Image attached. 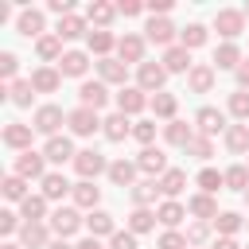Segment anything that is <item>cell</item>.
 I'll return each instance as SVG.
<instances>
[{
  "instance_id": "680465c9",
  "label": "cell",
  "mask_w": 249,
  "mask_h": 249,
  "mask_svg": "<svg viewBox=\"0 0 249 249\" xmlns=\"http://www.w3.org/2000/svg\"><path fill=\"white\" fill-rule=\"evenodd\" d=\"M4 249H19V245H4Z\"/></svg>"
},
{
  "instance_id": "9f6ffc18",
  "label": "cell",
  "mask_w": 249,
  "mask_h": 249,
  "mask_svg": "<svg viewBox=\"0 0 249 249\" xmlns=\"http://www.w3.org/2000/svg\"><path fill=\"white\" fill-rule=\"evenodd\" d=\"M237 78H241V82H249V66H241V74H237Z\"/></svg>"
},
{
  "instance_id": "484cf974",
  "label": "cell",
  "mask_w": 249,
  "mask_h": 249,
  "mask_svg": "<svg viewBox=\"0 0 249 249\" xmlns=\"http://www.w3.org/2000/svg\"><path fill=\"white\" fill-rule=\"evenodd\" d=\"M245 179H249V175H245V167H233V171L226 175V183H230L233 191H241V187H245Z\"/></svg>"
},
{
  "instance_id": "f546056e",
  "label": "cell",
  "mask_w": 249,
  "mask_h": 249,
  "mask_svg": "<svg viewBox=\"0 0 249 249\" xmlns=\"http://www.w3.org/2000/svg\"><path fill=\"white\" fill-rule=\"evenodd\" d=\"M43 237H47L43 226H27V230H23V241H27V245H43Z\"/></svg>"
},
{
  "instance_id": "f1b7e54d",
  "label": "cell",
  "mask_w": 249,
  "mask_h": 249,
  "mask_svg": "<svg viewBox=\"0 0 249 249\" xmlns=\"http://www.w3.org/2000/svg\"><path fill=\"white\" fill-rule=\"evenodd\" d=\"M160 218H163V222H167V226H175V222H179V218H183V210H179V206H175V202H167V206H163V210H160Z\"/></svg>"
},
{
  "instance_id": "6da1fadb",
  "label": "cell",
  "mask_w": 249,
  "mask_h": 249,
  "mask_svg": "<svg viewBox=\"0 0 249 249\" xmlns=\"http://www.w3.org/2000/svg\"><path fill=\"white\" fill-rule=\"evenodd\" d=\"M58 121H62V113H58L54 105H47V109H39L35 128H39V132H54V128H58Z\"/></svg>"
},
{
  "instance_id": "f6af8a7d",
  "label": "cell",
  "mask_w": 249,
  "mask_h": 249,
  "mask_svg": "<svg viewBox=\"0 0 249 249\" xmlns=\"http://www.w3.org/2000/svg\"><path fill=\"white\" fill-rule=\"evenodd\" d=\"M89 16H93V19H101V23H105V19H109V16H113V8H105V4H97V8H89Z\"/></svg>"
},
{
  "instance_id": "5bb4252c",
  "label": "cell",
  "mask_w": 249,
  "mask_h": 249,
  "mask_svg": "<svg viewBox=\"0 0 249 249\" xmlns=\"http://www.w3.org/2000/svg\"><path fill=\"white\" fill-rule=\"evenodd\" d=\"M140 105H144V97H140L136 89H124V93H121V113H132V109H140Z\"/></svg>"
},
{
  "instance_id": "60d3db41",
  "label": "cell",
  "mask_w": 249,
  "mask_h": 249,
  "mask_svg": "<svg viewBox=\"0 0 249 249\" xmlns=\"http://www.w3.org/2000/svg\"><path fill=\"white\" fill-rule=\"evenodd\" d=\"M218 23L226 27V35H237V16H233V12H226V16L218 19Z\"/></svg>"
},
{
  "instance_id": "ac0fdd59",
  "label": "cell",
  "mask_w": 249,
  "mask_h": 249,
  "mask_svg": "<svg viewBox=\"0 0 249 249\" xmlns=\"http://www.w3.org/2000/svg\"><path fill=\"white\" fill-rule=\"evenodd\" d=\"M187 51H167V70H187Z\"/></svg>"
},
{
  "instance_id": "f35d334b",
  "label": "cell",
  "mask_w": 249,
  "mask_h": 249,
  "mask_svg": "<svg viewBox=\"0 0 249 249\" xmlns=\"http://www.w3.org/2000/svg\"><path fill=\"white\" fill-rule=\"evenodd\" d=\"M171 109H175V97H167V93H160V97H156V113H163V117H167Z\"/></svg>"
},
{
  "instance_id": "f5cc1de1",
  "label": "cell",
  "mask_w": 249,
  "mask_h": 249,
  "mask_svg": "<svg viewBox=\"0 0 249 249\" xmlns=\"http://www.w3.org/2000/svg\"><path fill=\"white\" fill-rule=\"evenodd\" d=\"M0 226H4V233H12L16 230V214H0Z\"/></svg>"
},
{
  "instance_id": "7dc6e473",
  "label": "cell",
  "mask_w": 249,
  "mask_h": 249,
  "mask_svg": "<svg viewBox=\"0 0 249 249\" xmlns=\"http://www.w3.org/2000/svg\"><path fill=\"white\" fill-rule=\"evenodd\" d=\"M218 226H222L226 233H230V230H237V214H222V218H218Z\"/></svg>"
},
{
  "instance_id": "c3c4849f",
  "label": "cell",
  "mask_w": 249,
  "mask_h": 249,
  "mask_svg": "<svg viewBox=\"0 0 249 249\" xmlns=\"http://www.w3.org/2000/svg\"><path fill=\"white\" fill-rule=\"evenodd\" d=\"M89 43H93V47H97V51H109V35H105V31H97V35H93V39H89Z\"/></svg>"
},
{
  "instance_id": "9c48e42d",
  "label": "cell",
  "mask_w": 249,
  "mask_h": 249,
  "mask_svg": "<svg viewBox=\"0 0 249 249\" xmlns=\"http://www.w3.org/2000/svg\"><path fill=\"white\" fill-rule=\"evenodd\" d=\"M16 171H19V179H23V175H39V171H43V160H39L35 152H23V160H19Z\"/></svg>"
},
{
  "instance_id": "9a60e30c",
  "label": "cell",
  "mask_w": 249,
  "mask_h": 249,
  "mask_svg": "<svg viewBox=\"0 0 249 249\" xmlns=\"http://www.w3.org/2000/svg\"><path fill=\"white\" fill-rule=\"evenodd\" d=\"M105 124H109V128H105V132H109V140H121V136L128 132V121H124V117H109Z\"/></svg>"
},
{
  "instance_id": "44dd1931",
  "label": "cell",
  "mask_w": 249,
  "mask_h": 249,
  "mask_svg": "<svg viewBox=\"0 0 249 249\" xmlns=\"http://www.w3.org/2000/svg\"><path fill=\"white\" fill-rule=\"evenodd\" d=\"M4 195H8V198H23V179H19V175H12V179L4 183Z\"/></svg>"
},
{
  "instance_id": "1f68e13d",
  "label": "cell",
  "mask_w": 249,
  "mask_h": 249,
  "mask_svg": "<svg viewBox=\"0 0 249 249\" xmlns=\"http://www.w3.org/2000/svg\"><path fill=\"white\" fill-rule=\"evenodd\" d=\"M58 35H62V39H74V35H82V23H78V19H66V23L58 27Z\"/></svg>"
},
{
  "instance_id": "8fae6325",
  "label": "cell",
  "mask_w": 249,
  "mask_h": 249,
  "mask_svg": "<svg viewBox=\"0 0 249 249\" xmlns=\"http://www.w3.org/2000/svg\"><path fill=\"white\" fill-rule=\"evenodd\" d=\"M58 66H62V74H82V70H86V54H78V51H74V54H66Z\"/></svg>"
},
{
  "instance_id": "d4e9b609",
  "label": "cell",
  "mask_w": 249,
  "mask_h": 249,
  "mask_svg": "<svg viewBox=\"0 0 249 249\" xmlns=\"http://www.w3.org/2000/svg\"><path fill=\"white\" fill-rule=\"evenodd\" d=\"M198 183H202L206 191H218V187H222V175H218V171H202V175H198Z\"/></svg>"
},
{
  "instance_id": "4fadbf2b",
  "label": "cell",
  "mask_w": 249,
  "mask_h": 249,
  "mask_svg": "<svg viewBox=\"0 0 249 249\" xmlns=\"http://www.w3.org/2000/svg\"><path fill=\"white\" fill-rule=\"evenodd\" d=\"M148 35H152L156 43H167V39H171V23H163V19L156 23V19H152V23H148Z\"/></svg>"
},
{
  "instance_id": "681fc988",
  "label": "cell",
  "mask_w": 249,
  "mask_h": 249,
  "mask_svg": "<svg viewBox=\"0 0 249 249\" xmlns=\"http://www.w3.org/2000/svg\"><path fill=\"white\" fill-rule=\"evenodd\" d=\"M0 70H4V74H16V54H4V58H0Z\"/></svg>"
},
{
  "instance_id": "d590c367",
  "label": "cell",
  "mask_w": 249,
  "mask_h": 249,
  "mask_svg": "<svg viewBox=\"0 0 249 249\" xmlns=\"http://www.w3.org/2000/svg\"><path fill=\"white\" fill-rule=\"evenodd\" d=\"M39 54H43V58H54V54H58V39H43V43H39Z\"/></svg>"
},
{
  "instance_id": "30bf717a",
  "label": "cell",
  "mask_w": 249,
  "mask_h": 249,
  "mask_svg": "<svg viewBox=\"0 0 249 249\" xmlns=\"http://www.w3.org/2000/svg\"><path fill=\"white\" fill-rule=\"evenodd\" d=\"M54 230H58V233H74V230H78V214H74V210H58V214H54Z\"/></svg>"
},
{
  "instance_id": "83f0119b",
  "label": "cell",
  "mask_w": 249,
  "mask_h": 249,
  "mask_svg": "<svg viewBox=\"0 0 249 249\" xmlns=\"http://www.w3.org/2000/svg\"><path fill=\"white\" fill-rule=\"evenodd\" d=\"M23 214H27L31 222H35V218L43 214V198H23Z\"/></svg>"
},
{
  "instance_id": "52a82bcc",
  "label": "cell",
  "mask_w": 249,
  "mask_h": 249,
  "mask_svg": "<svg viewBox=\"0 0 249 249\" xmlns=\"http://www.w3.org/2000/svg\"><path fill=\"white\" fill-rule=\"evenodd\" d=\"M198 128H202V132H218V128H222V113H218V109H202V113H198Z\"/></svg>"
},
{
  "instance_id": "3957f363",
  "label": "cell",
  "mask_w": 249,
  "mask_h": 249,
  "mask_svg": "<svg viewBox=\"0 0 249 249\" xmlns=\"http://www.w3.org/2000/svg\"><path fill=\"white\" fill-rule=\"evenodd\" d=\"M70 124H74V132H82V136H89V132L97 128V117H93L89 109H78V113L70 117Z\"/></svg>"
},
{
  "instance_id": "277c9868",
  "label": "cell",
  "mask_w": 249,
  "mask_h": 249,
  "mask_svg": "<svg viewBox=\"0 0 249 249\" xmlns=\"http://www.w3.org/2000/svg\"><path fill=\"white\" fill-rule=\"evenodd\" d=\"M101 167H105V160H101L97 152H78V171H82V175H97Z\"/></svg>"
},
{
  "instance_id": "db71d44e",
  "label": "cell",
  "mask_w": 249,
  "mask_h": 249,
  "mask_svg": "<svg viewBox=\"0 0 249 249\" xmlns=\"http://www.w3.org/2000/svg\"><path fill=\"white\" fill-rule=\"evenodd\" d=\"M78 249H101V245H97V241H82Z\"/></svg>"
},
{
  "instance_id": "5b68a950",
  "label": "cell",
  "mask_w": 249,
  "mask_h": 249,
  "mask_svg": "<svg viewBox=\"0 0 249 249\" xmlns=\"http://www.w3.org/2000/svg\"><path fill=\"white\" fill-rule=\"evenodd\" d=\"M31 140V128L27 124H8V132H4V144H12V148H23Z\"/></svg>"
},
{
  "instance_id": "836d02e7",
  "label": "cell",
  "mask_w": 249,
  "mask_h": 249,
  "mask_svg": "<svg viewBox=\"0 0 249 249\" xmlns=\"http://www.w3.org/2000/svg\"><path fill=\"white\" fill-rule=\"evenodd\" d=\"M179 187H183V171H171V175L163 179V191H167V195H175Z\"/></svg>"
},
{
  "instance_id": "ffe728a7",
  "label": "cell",
  "mask_w": 249,
  "mask_h": 249,
  "mask_svg": "<svg viewBox=\"0 0 249 249\" xmlns=\"http://www.w3.org/2000/svg\"><path fill=\"white\" fill-rule=\"evenodd\" d=\"M89 230H93V233H109V230H113V218H109V214H93V218H89Z\"/></svg>"
},
{
  "instance_id": "8d00e7d4",
  "label": "cell",
  "mask_w": 249,
  "mask_h": 249,
  "mask_svg": "<svg viewBox=\"0 0 249 249\" xmlns=\"http://www.w3.org/2000/svg\"><path fill=\"white\" fill-rule=\"evenodd\" d=\"M121 54H128V58H140V39H124V43H121Z\"/></svg>"
},
{
  "instance_id": "4dcf8cb0",
  "label": "cell",
  "mask_w": 249,
  "mask_h": 249,
  "mask_svg": "<svg viewBox=\"0 0 249 249\" xmlns=\"http://www.w3.org/2000/svg\"><path fill=\"white\" fill-rule=\"evenodd\" d=\"M230 109H233L237 117H249V97H245V93H233V101H230Z\"/></svg>"
},
{
  "instance_id": "7402d4cb",
  "label": "cell",
  "mask_w": 249,
  "mask_h": 249,
  "mask_svg": "<svg viewBox=\"0 0 249 249\" xmlns=\"http://www.w3.org/2000/svg\"><path fill=\"white\" fill-rule=\"evenodd\" d=\"M54 82H58V78H54V74H51V70H39V74H35V82H31V86H39V89H54Z\"/></svg>"
},
{
  "instance_id": "11a10c76",
  "label": "cell",
  "mask_w": 249,
  "mask_h": 249,
  "mask_svg": "<svg viewBox=\"0 0 249 249\" xmlns=\"http://www.w3.org/2000/svg\"><path fill=\"white\" fill-rule=\"evenodd\" d=\"M214 249H237V245H233V241H218Z\"/></svg>"
},
{
  "instance_id": "4316f807",
  "label": "cell",
  "mask_w": 249,
  "mask_h": 249,
  "mask_svg": "<svg viewBox=\"0 0 249 249\" xmlns=\"http://www.w3.org/2000/svg\"><path fill=\"white\" fill-rule=\"evenodd\" d=\"M78 202H82V206H89V202H97V187H89V183H82V187H78Z\"/></svg>"
},
{
  "instance_id": "ba28073f",
  "label": "cell",
  "mask_w": 249,
  "mask_h": 249,
  "mask_svg": "<svg viewBox=\"0 0 249 249\" xmlns=\"http://www.w3.org/2000/svg\"><path fill=\"white\" fill-rule=\"evenodd\" d=\"M47 160H54V163H62V160H70V140H51L47 144Z\"/></svg>"
},
{
  "instance_id": "2e32d148",
  "label": "cell",
  "mask_w": 249,
  "mask_h": 249,
  "mask_svg": "<svg viewBox=\"0 0 249 249\" xmlns=\"http://www.w3.org/2000/svg\"><path fill=\"white\" fill-rule=\"evenodd\" d=\"M12 101H16V105H31V82H16Z\"/></svg>"
},
{
  "instance_id": "603a6c76",
  "label": "cell",
  "mask_w": 249,
  "mask_h": 249,
  "mask_svg": "<svg viewBox=\"0 0 249 249\" xmlns=\"http://www.w3.org/2000/svg\"><path fill=\"white\" fill-rule=\"evenodd\" d=\"M245 140H249V128H233V132H230V148H233V152H241Z\"/></svg>"
},
{
  "instance_id": "816d5d0a",
  "label": "cell",
  "mask_w": 249,
  "mask_h": 249,
  "mask_svg": "<svg viewBox=\"0 0 249 249\" xmlns=\"http://www.w3.org/2000/svg\"><path fill=\"white\" fill-rule=\"evenodd\" d=\"M152 195H156V187H152V183H144V187H140V191H136V198H140V202H148V198H152Z\"/></svg>"
},
{
  "instance_id": "f907efd6",
  "label": "cell",
  "mask_w": 249,
  "mask_h": 249,
  "mask_svg": "<svg viewBox=\"0 0 249 249\" xmlns=\"http://www.w3.org/2000/svg\"><path fill=\"white\" fill-rule=\"evenodd\" d=\"M195 210H198V214H214V202H210V198H195Z\"/></svg>"
},
{
  "instance_id": "6f0895ef",
  "label": "cell",
  "mask_w": 249,
  "mask_h": 249,
  "mask_svg": "<svg viewBox=\"0 0 249 249\" xmlns=\"http://www.w3.org/2000/svg\"><path fill=\"white\" fill-rule=\"evenodd\" d=\"M51 249H70V245H62V241H58V245H51Z\"/></svg>"
},
{
  "instance_id": "74e56055",
  "label": "cell",
  "mask_w": 249,
  "mask_h": 249,
  "mask_svg": "<svg viewBox=\"0 0 249 249\" xmlns=\"http://www.w3.org/2000/svg\"><path fill=\"white\" fill-rule=\"evenodd\" d=\"M233 62H237V51L233 47H222L218 51V66H233Z\"/></svg>"
},
{
  "instance_id": "d6a6232c",
  "label": "cell",
  "mask_w": 249,
  "mask_h": 249,
  "mask_svg": "<svg viewBox=\"0 0 249 249\" xmlns=\"http://www.w3.org/2000/svg\"><path fill=\"white\" fill-rule=\"evenodd\" d=\"M167 140H175V144H187V140H191V132H187L183 124H171V128H167Z\"/></svg>"
},
{
  "instance_id": "7a4b0ae2",
  "label": "cell",
  "mask_w": 249,
  "mask_h": 249,
  "mask_svg": "<svg viewBox=\"0 0 249 249\" xmlns=\"http://www.w3.org/2000/svg\"><path fill=\"white\" fill-rule=\"evenodd\" d=\"M82 101H86V109H89V105H93V109L105 105V86H101V82H86V86H82Z\"/></svg>"
},
{
  "instance_id": "ab89813d",
  "label": "cell",
  "mask_w": 249,
  "mask_h": 249,
  "mask_svg": "<svg viewBox=\"0 0 249 249\" xmlns=\"http://www.w3.org/2000/svg\"><path fill=\"white\" fill-rule=\"evenodd\" d=\"M113 249H136V237L132 233H117L113 237Z\"/></svg>"
},
{
  "instance_id": "e575fe53",
  "label": "cell",
  "mask_w": 249,
  "mask_h": 249,
  "mask_svg": "<svg viewBox=\"0 0 249 249\" xmlns=\"http://www.w3.org/2000/svg\"><path fill=\"white\" fill-rule=\"evenodd\" d=\"M148 226H152V214H148V210H136V214H132V230L140 233V230H148Z\"/></svg>"
},
{
  "instance_id": "e0dca14e",
  "label": "cell",
  "mask_w": 249,
  "mask_h": 249,
  "mask_svg": "<svg viewBox=\"0 0 249 249\" xmlns=\"http://www.w3.org/2000/svg\"><path fill=\"white\" fill-rule=\"evenodd\" d=\"M39 23H43V19H39L35 12H27V16H19V31H23V35H35V31H39Z\"/></svg>"
},
{
  "instance_id": "d6986e66",
  "label": "cell",
  "mask_w": 249,
  "mask_h": 249,
  "mask_svg": "<svg viewBox=\"0 0 249 249\" xmlns=\"http://www.w3.org/2000/svg\"><path fill=\"white\" fill-rule=\"evenodd\" d=\"M140 82H144V86H160V82H163V70H160V66H144V70H140Z\"/></svg>"
},
{
  "instance_id": "cb8c5ba5",
  "label": "cell",
  "mask_w": 249,
  "mask_h": 249,
  "mask_svg": "<svg viewBox=\"0 0 249 249\" xmlns=\"http://www.w3.org/2000/svg\"><path fill=\"white\" fill-rule=\"evenodd\" d=\"M109 175H113L117 183H128V179H132V167H128V163H113V167H109Z\"/></svg>"
},
{
  "instance_id": "ee69618b",
  "label": "cell",
  "mask_w": 249,
  "mask_h": 249,
  "mask_svg": "<svg viewBox=\"0 0 249 249\" xmlns=\"http://www.w3.org/2000/svg\"><path fill=\"white\" fill-rule=\"evenodd\" d=\"M183 43H191V47L202 43V27H187V31H183Z\"/></svg>"
},
{
  "instance_id": "b9f144b4",
  "label": "cell",
  "mask_w": 249,
  "mask_h": 249,
  "mask_svg": "<svg viewBox=\"0 0 249 249\" xmlns=\"http://www.w3.org/2000/svg\"><path fill=\"white\" fill-rule=\"evenodd\" d=\"M101 74H105V78H113V82H117V78H124V70H121L117 62H101Z\"/></svg>"
},
{
  "instance_id": "7bdbcfd3",
  "label": "cell",
  "mask_w": 249,
  "mask_h": 249,
  "mask_svg": "<svg viewBox=\"0 0 249 249\" xmlns=\"http://www.w3.org/2000/svg\"><path fill=\"white\" fill-rule=\"evenodd\" d=\"M160 249H183V237H179V233H163Z\"/></svg>"
},
{
  "instance_id": "7c38bea8",
  "label": "cell",
  "mask_w": 249,
  "mask_h": 249,
  "mask_svg": "<svg viewBox=\"0 0 249 249\" xmlns=\"http://www.w3.org/2000/svg\"><path fill=\"white\" fill-rule=\"evenodd\" d=\"M140 167H144V171H160V167H163V152H156V148H148V152L140 156Z\"/></svg>"
},
{
  "instance_id": "bcb514c9",
  "label": "cell",
  "mask_w": 249,
  "mask_h": 249,
  "mask_svg": "<svg viewBox=\"0 0 249 249\" xmlns=\"http://www.w3.org/2000/svg\"><path fill=\"white\" fill-rule=\"evenodd\" d=\"M191 82H195L198 89H206V86H210V70H195V78H191Z\"/></svg>"
},
{
  "instance_id": "8992f818",
  "label": "cell",
  "mask_w": 249,
  "mask_h": 249,
  "mask_svg": "<svg viewBox=\"0 0 249 249\" xmlns=\"http://www.w3.org/2000/svg\"><path fill=\"white\" fill-rule=\"evenodd\" d=\"M66 187H70V183H66L62 175H47V179H43V195H47V198H62Z\"/></svg>"
}]
</instances>
